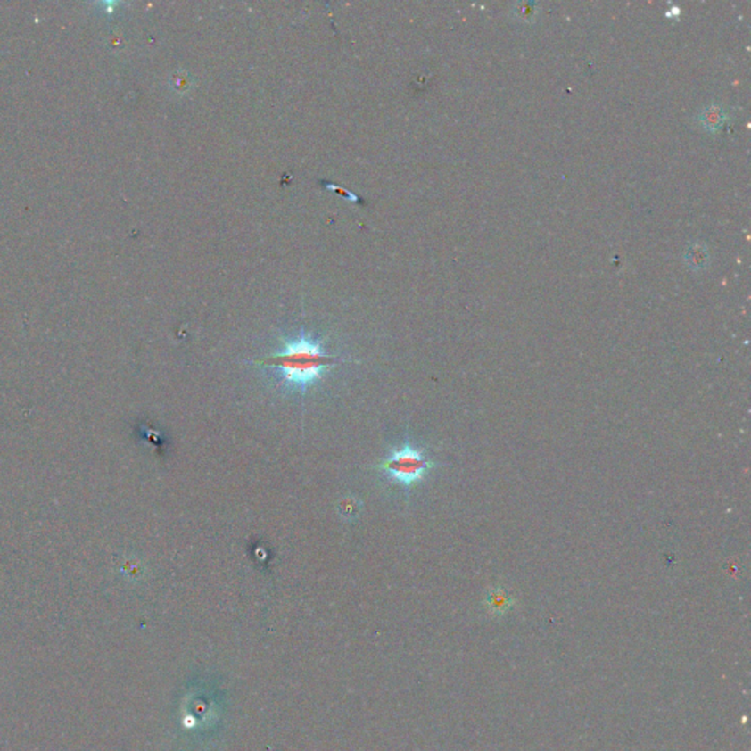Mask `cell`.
I'll return each mask as SVG.
<instances>
[{"mask_svg":"<svg viewBox=\"0 0 751 751\" xmlns=\"http://www.w3.org/2000/svg\"><path fill=\"white\" fill-rule=\"evenodd\" d=\"M347 359L327 354L322 339L301 331L284 339L276 351L252 359L250 364L268 370L284 391L306 393L323 379L329 368Z\"/></svg>","mask_w":751,"mask_h":751,"instance_id":"1","label":"cell"},{"mask_svg":"<svg viewBox=\"0 0 751 751\" xmlns=\"http://www.w3.org/2000/svg\"><path fill=\"white\" fill-rule=\"evenodd\" d=\"M436 466L438 464L420 446L404 443L391 450L376 468L382 471L392 483L411 489Z\"/></svg>","mask_w":751,"mask_h":751,"instance_id":"2","label":"cell"},{"mask_svg":"<svg viewBox=\"0 0 751 751\" xmlns=\"http://www.w3.org/2000/svg\"><path fill=\"white\" fill-rule=\"evenodd\" d=\"M487 607L495 614H505L512 605L511 596L505 590H493L486 598Z\"/></svg>","mask_w":751,"mask_h":751,"instance_id":"3","label":"cell"},{"mask_svg":"<svg viewBox=\"0 0 751 751\" xmlns=\"http://www.w3.org/2000/svg\"><path fill=\"white\" fill-rule=\"evenodd\" d=\"M323 186H326V190H331V191H334V193H338V194L343 195V197H345V199H347L348 202H359V197H357V195L352 194V193H350V191L342 190V188H341V186H334V184H327V182H325V184H323Z\"/></svg>","mask_w":751,"mask_h":751,"instance_id":"4","label":"cell"}]
</instances>
